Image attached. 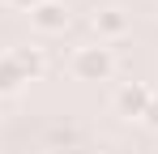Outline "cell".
Segmentation results:
<instances>
[{
    "label": "cell",
    "instance_id": "ba28073f",
    "mask_svg": "<svg viewBox=\"0 0 158 154\" xmlns=\"http://www.w3.org/2000/svg\"><path fill=\"white\" fill-rule=\"evenodd\" d=\"M4 4H13V9H39L43 0H4Z\"/></svg>",
    "mask_w": 158,
    "mask_h": 154
},
{
    "label": "cell",
    "instance_id": "6da1fadb",
    "mask_svg": "<svg viewBox=\"0 0 158 154\" xmlns=\"http://www.w3.org/2000/svg\"><path fill=\"white\" fill-rule=\"evenodd\" d=\"M73 73H77L81 81H107V77L115 73V56H111V47H103V43L77 47V51H73Z\"/></svg>",
    "mask_w": 158,
    "mask_h": 154
},
{
    "label": "cell",
    "instance_id": "5b68a950",
    "mask_svg": "<svg viewBox=\"0 0 158 154\" xmlns=\"http://www.w3.org/2000/svg\"><path fill=\"white\" fill-rule=\"evenodd\" d=\"M9 56L17 60V69L26 73V81H30V77H43V73H47V56H43V47H34V43H22V47H13Z\"/></svg>",
    "mask_w": 158,
    "mask_h": 154
},
{
    "label": "cell",
    "instance_id": "277c9868",
    "mask_svg": "<svg viewBox=\"0 0 158 154\" xmlns=\"http://www.w3.org/2000/svg\"><path fill=\"white\" fill-rule=\"evenodd\" d=\"M30 22L39 34H64V26H69V9L60 4V0H43L39 9H30Z\"/></svg>",
    "mask_w": 158,
    "mask_h": 154
},
{
    "label": "cell",
    "instance_id": "8992f818",
    "mask_svg": "<svg viewBox=\"0 0 158 154\" xmlns=\"http://www.w3.org/2000/svg\"><path fill=\"white\" fill-rule=\"evenodd\" d=\"M26 86V73L17 69V60L13 56H0V94H17Z\"/></svg>",
    "mask_w": 158,
    "mask_h": 154
},
{
    "label": "cell",
    "instance_id": "7a4b0ae2",
    "mask_svg": "<svg viewBox=\"0 0 158 154\" xmlns=\"http://www.w3.org/2000/svg\"><path fill=\"white\" fill-rule=\"evenodd\" d=\"M111 103H115V111H120L124 120H145V111H150V103H154V90L141 86V81H124Z\"/></svg>",
    "mask_w": 158,
    "mask_h": 154
},
{
    "label": "cell",
    "instance_id": "3957f363",
    "mask_svg": "<svg viewBox=\"0 0 158 154\" xmlns=\"http://www.w3.org/2000/svg\"><path fill=\"white\" fill-rule=\"evenodd\" d=\"M90 26H94L98 43H111V39H124V34H128V13L115 9V4H107V9H94Z\"/></svg>",
    "mask_w": 158,
    "mask_h": 154
},
{
    "label": "cell",
    "instance_id": "52a82bcc",
    "mask_svg": "<svg viewBox=\"0 0 158 154\" xmlns=\"http://www.w3.org/2000/svg\"><path fill=\"white\" fill-rule=\"evenodd\" d=\"M145 124L158 128V94H154V103H150V111H145Z\"/></svg>",
    "mask_w": 158,
    "mask_h": 154
}]
</instances>
